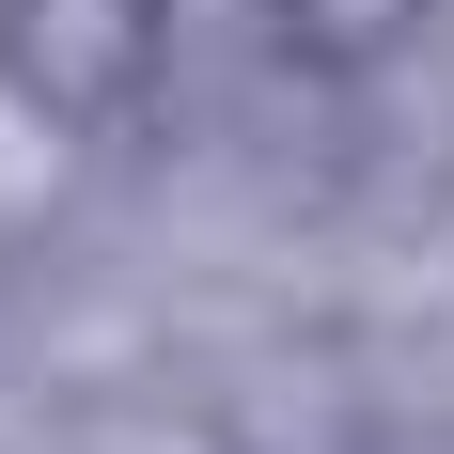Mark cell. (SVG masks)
<instances>
[{"mask_svg":"<svg viewBox=\"0 0 454 454\" xmlns=\"http://www.w3.org/2000/svg\"><path fill=\"white\" fill-rule=\"evenodd\" d=\"M173 79V0H0V94L63 141H110Z\"/></svg>","mask_w":454,"mask_h":454,"instance_id":"obj_1","label":"cell"},{"mask_svg":"<svg viewBox=\"0 0 454 454\" xmlns=\"http://www.w3.org/2000/svg\"><path fill=\"white\" fill-rule=\"evenodd\" d=\"M251 16H267V47L298 63V79H376L439 0H251Z\"/></svg>","mask_w":454,"mask_h":454,"instance_id":"obj_2","label":"cell"}]
</instances>
